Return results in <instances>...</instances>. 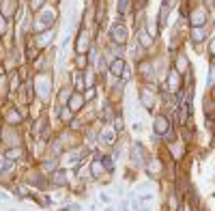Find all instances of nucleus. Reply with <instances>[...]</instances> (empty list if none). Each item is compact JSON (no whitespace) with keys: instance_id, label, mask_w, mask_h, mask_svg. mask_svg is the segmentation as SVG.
<instances>
[{"instance_id":"f257e3e1","label":"nucleus","mask_w":215,"mask_h":211,"mask_svg":"<svg viewBox=\"0 0 215 211\" xmlns=\"http://www.w3.org/2000/svg\"><path fill=\"white\" fill-rule=\"evenodd\" d=\"M112 39H114L116 43L127 41V28H125V26H121V24H116V26L112 28Z\"/></svg>"},{"instance_id":"f03ea898","label":"nucleus","mask_w":215,"mask_h":211,"mask_svg":"<svg viewBox=\"0 0 215 211\" xmlns=\"http://www.w3.org/2000/svg\"><path fill=\"white\" fill-rule=\"evenodd\" d=\"M168 129V121L164 119V116H157L155 119V131H159V134H164Z\"/></svg>"},{"instance_id":"7ed1b4c3","label":"nucleus","mask_w":215,"mask_h":211,"mask_svg":"<svg viewBox=\"0 0 215 211\" xmlns=\"http://www.w3.org/2000/svg\"><path fill=\"white\" fill-rule=\"evenodd\" d=\"M123 71H125V63L118 58V60H114L112 63V73L114 76H123Z\"/></svg>"},{"instance_id":"20e7f679","label":"nucleus","mask_w":215,"mask_h":211,"mask_svg":"<svg viewBox=\"0 0 215 211\" xmlns=\"http://www.w3.org/2000/svg\"><path fill=\"white\" fill-rule=\"evenodd\" d=\"M101 142L103 144H112L114 142V131L112 129H103L101 131Z\"/></svg>"},{"instance_id":"39448f33","label":"nucleus","mask_w":215,"mask_h":211,"mask_svg":"<svg viewBox=\"0 0 215 211\" xmlns=\"http://www.w3.org/2000/svg\"><path fill=\"white\" fill-rule=\"evenodd\" d=\"M131 157H133L138 164L142 162V144H140V142H135V144H133V149H131Z\"/></svg>"},{"instance_id":"423d86ee","label":"nucleus","mask_w":215,"mask_h":211,"mask_svg":"<svg viewBox=\"0 0 215 211\" xmlns=\"http://www.w3.org/2000/svg\"><path fill=\"white\" fill-rule=\"evenodd\" d=\"M82 103H84V99H82L80 95H75V97H71L69 108H71V110H80V108H82Z\"/></svg>"},{"instance_id":"0eeeda50","label":"nucleus","mask_w":215,"mask_h":211,"mask_svg":"<svg viewBox=\"0 0 215 211\" xmlns=\"http://www.w3.org/2000/svg\"><path fill=\"white\" fill-rule=\"evenodd\" d=\"M138 41L142 43V45H151V41H153V39H148V35H146L144 30H140V33H138Z\"/></svg>"},{"instance_id":"6e6552de","label":"nucleus","mask_w":215,"mask_h":211,"mask_svg":"<svg viewBox=\"0 0 215 211\" xmlns=\"http://www.w3.org/2000/svg\"><path fill=\"white\" fill-rule=\"evenodd\" d=\"M131 9V0H118V11L121 13H127Z\"/></svg>"},{"instance_id":"1a4fd4ad","label":"nucleus","mask_w":215,"mask_h":211,"mask_svg":"<svg viewBox=\"0 0 215 211\" xmlns=\"http://www.w3.org/2000/svg\"><path fill=\"white\" fill-rule=\"evenodd\" d=\"M170 86H172V90H176L178 88V76L172 71V76H170Z\"/></svg>"},{"instance_id":"9d476101","label":"nucleus","mask_w":215,"mask_h":211,"mask_svg":"<svg viewBox=\"0 0 215 211\" xmlns=\"http://www.w3.org/2000/svg\"><path fill=\"white\" fill-rule=\"evenodd\" d=\"M54 181H56V183H60V185H65V183H67V181H65V177H62V172H56Z\"/></svg>"},{"instance_id":"9b49d317","label":"nucleus","mask_w":215,"mask_h":211,"mask_svg":"<svg viewBox=\"0 0 215 211\" xmlns=\"http://www.w3.org/2000/svg\"><path fill=\"white\" fill-rule=\"evenodd\" d=\"M19 153H22V151H17V149H15V151H9V160H17Z\"/></svg>"},{"instance_id":"f8f14e48","label":"nucleus","mask_w":215,"mask_h":211,"mask_svg":"<svg viewBox=\"0 0 215 211\" xmlns=\"http://www.w3.org/2000/svg\"><path fill=\"white\" fill-rule=\"evenodd\" d=\"M103 166H105L108 170H112V160H110V157H105V160H103Z\"/></svg>"},{"instance_id":"ddd939ff","label":"nucleus","mask_w":215,"mask_h":211,"mask_svg":"<svg viewBox=\"0 0 215 211\" xmlns=\"http://www.w3.org/2000/svg\"><path fill=\"white\" fill-rule=\"evenodd\" d=\"M92 170H95V172H97V174H99V172H101V170H103V166H101V164H92Z\"/></svg>"},{"instance_id":"4468645a","label":"nucleus","mask_w":215,"mask_h":211,"mask_svg":"<svg viewBox=\"0 0 215 211\" xmlns=\"http://www.w3.org/2000/svg\"><path fill=\"white\" fill-rule=\"evenodd\" d=\"M194 39L200 41V39H202V30H196V33H194Z\"/></svg>"},{"instance_id":"2eb2a0df","label":"nucleus","mask_w":215,"mask_h":211,"mask_svg":"<svg viewBox=\"0 0 215 211\" xmlns=\"http://www.w3.org/2000/svg\"><path fill=\"white\" fill-rule=\"evenodd\" d=\"M43 4V0H32V9H39Z\"/></svg>"}]
</instances>
